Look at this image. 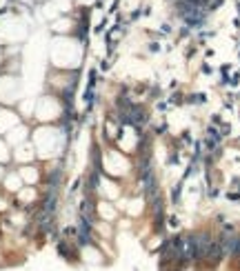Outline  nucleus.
Instances as JSON below:
<instances>
[{"label":"nucleus","instance_id":"f257e3e1","mask_svg":"<svg viewBox=\"0 0 240 271\" xmlns=\"http://www.w3.org/2000/svg\"><path fill=\"white\" fill-rule=\"evenodd\" d=\"M191 242H194V251H196V260H205L207 258V251L211 245V236L205 234V231H198V234L189 236Z\"/></svg>","mask_w":240,"mask_h":271},{"label":"nucleus","instance_id":"f03ea898","mask_svg":"<svg viewBox=\"0 0 240 271\" xmlns=\"http://www.w3.org/2000/svg\"><path fill=\"white\" fill-rule=\"evenodd\" d=\"M31 2H40V4H42V2H45V0H31Z\"/></svg>","mask_w":240,"mask_h":271},{"label":"nucleus","instance_id":"7ed1b4c3","mask_svg":"<svg viewBox=\"0 0 240 271\" xmlns=\"http://www.w3.org/2000/svg\"><path fill=\"white\" fill-rule=\"evenodd\" d=\"M171 2H180V0H171Z\"/></svg>","mask_w":240,"mask_h":271}]
</instances>
